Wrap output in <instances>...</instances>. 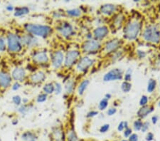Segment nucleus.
Instances as JSON below:
<instances>
[{
  "instance_id": "4",
  "label": "nucleus",
  "mask_w": 160,
  "mask_h": 141,
  "mask_svg": "<svg viewBox=\"0 0 160 141\" xmlns=\"http://www.w3.org/2000/svg\"><path fill=\"white\" fill-rule=\"evenodd\" d=\"M54 32L65 41H71L76 35V28L66 19L55 22L53 26Z\"/></svg>"
},
{
  "instance_id": "30",
  "label": "nucleus",
  "mask_w": 160,
  "mask_h": 141,
  "mask_svg": "<svg viewBox=\"0 0 160 141\" xmlns=\"http://www.w3.org/2000/svg\"><path fill=\"white\" fill-rule=\"evenodd\" d=\"M51 17L53 19L55 20V22L60 21V20L66 19L65 12L61 11V10H55L51 13Z\"/></svg>"
},
{
  "instance_id": "42",
  "label": "nucleus",
  "mask_w": 160,
  "mask_h": 141,
  "mask_svg": "<svg viewBox=\"0 0 160 141\" xmlns=\"http://www.w3.org/2000/svg\"><path fill=\"white\" fill-rule=\"evenodd\" d=\"M135 54L139 59H143V58L148 56V53H147L146 51L142 49H137L135 51Z\"/></svg>"
},
{
  "instance_id": "38",
  "label": "nucleus",
  "mask_w": 160,
  "mask_h": 141,
  "mask_svg": "<svg viewBox=\"0 0 160 141\" xmlns=\"http://www.w3.org/2000/svg\"><path fill=\"white\" fill-rule=\"evenodd\" d=\"M12 101L15 106L17 108L20 106L22 104V96H19V95H14V96H12Z\"/></svg>"
},
{
  "instance_id": "26",
  "label": "nucleus",
  "mask_w": 160,
  "mask_h": 141,
  "mask_svg": "<svg viewBox=\"0 0 160 141\" xmlns=\"http://www.w3.org/2000/svg\"><path fill=\"white\" fill-rule=\"evenodd\" d=\"M38 135L34 130H25L22 132L20 138L22 141H37Z\"/></svg>"
},
{
  "instance_id": "48",
  "label": "nucleus",
  "mask_w": 160,
  "mask_h": 141,
  "mask_svg": "<svg viewBox=\"0 0 160 141\" xmlns=\"http://www.w3.org/2000/svg\"><path fill=\"white\" fill-rule=\"evenodd\" d=\"M117 111L118 110L115 107H110L107 110V115L108 116H112V115L116 114Z\"/></svg>"
},
{
  "instance_id": "53",
  "label": "nucleus",
  "mask_w": 160,
  "mask_h": 141,
  "mask_svg": "<svg viewBox=\"0 0 160 141\" xmlns=\"http://www.w3.org/2000/svg\"><path fill=\"white\" fill-rule=\"evenodd\" d=\"M158 120H159V118H158V116H157V115H152V116L151 121L152 123V124H154V125L157 124V123L158 122Z\"/></svg>"
},
{
  "instance_id": "41",
  "label": "nucleus",
  "mask_w": 160,
  "mask_h": 141,
  "mask_svg": "<svg viewBox=\"0 0 160 141\" xmlns=\"http://www.w3.org/2000/svg\"><path fill=\"white\" fill-rule=\"evenodd\" d=\"M140 106H144L149 104V97L147 95H142L139 101Z\"/></svg>"
},
{
  "instance_id": "24",
  "label": "nucleus",
  "mask_w": 160,
  "mask_h": 141,
  "mask_svg": "<svg viewBox=\"0 0 160 141\" xmlns=\"http://www.w3.org/2000/svg\"><path fill=\"white\" fill-rule=\"evenodd\" d=\"M90 85V80L88 78H83L81 81L77 83L75 93L77 95V96L82 97L86 93V90L88 88Z\"/></svg>"
},
{
  "instance_id": "5",
  "label": "nucleus",
  "mask_w": 160,
  "mask_h": 141,
  "mask_svg": "<svg viewBox=\"0 0 160 141\" xmlns=\"http://www.w3.org/2000/svg\"><path fill=\"white\" fill-rule=\"evenodd\" d=\"M97 63V58L94 56L82 55L73 68L76 76H84Z\"/></svg>"
},
{
  "instance_id": "31",
  "label": "nucleus",
  "mask_w": 160,
  "mask_h": 141,
  "mask_svg": "<svg viewBox=\"0 0 160 141\" xmlns=\"http://www.w3.org/2000/svg\"><path fill=\"white\" fill-rule=\"evenodd\" d=\"M157 88V81L154 78H149L147 86V91L149 93H152Z\"/></svg>"
},
{
  "instance_id": "2",
  "label": "nucleus",
  "mask_w": 160,
  "mask_h": 141,
  "mask_svg": "<svg viewBox=\"0 0 160 141\" xmlns=\"http://www.w3.org/2000/svg\"><path fill=\"white\" fill-rule=\"evenodd\" d=\"M139 39L153 47L160 45V26L155 23H144Z\"/></svg>"
},
{
  "instance_id": "13",
  "label": "nucleus",
  "mask_w": 160,
  "mask_h": 141,
  "mask_svg": "<svg viewBox=\"0 0 160 141\" xmlns=\"http://www.w3.org/2000/svg\"><path fill=\"white\" fill-rule=\"evenodd\" d=\"M90 32L94 39L103 42L110 38L111 30L109 25L100 24L93 28Z\"/></svg>"
},
{
  "instance_id": "36",
  "label": "nucleus",
  "mask_w": 160,
  "mask_h": 141,
  "mask_svg": "<svg viewBox=\"0 0 160 141\" xmlns=\"http://www.w3.org/2000/svg\"><path fill=\"white\" fill-rule=\"evenodd\" d=\"M132 79V69L129 68L124 73L122 80L123 81L131 82Z\"/></svg>"
},
{
  "instance_id": "11",
  "label": "nucleus",
  "mask_w": 160,
  "mask_h": 141,
  "mask_svg": "<svg viewBox=\"0 0 160 141\" xmlns=\"http://www.w3.org/2000/svg\"><path fill=\"white\" fill-rule=\"evenodd\" d=\"M65 51L63 48L57 47L50 52L49 66L52 70L58 71L63 69Z\"/></svg>"
},
{
  "instance_id": "19",
  "label": "nucleus",
  "mask_w": 160,
  "mask_h": 141,
  "mask_svg": "<svg viewBox=\"0 0 160 141\" xmlns=\"http://www.w3.org/2000/svg\"><path fill=\"white\" fill-rule=\"evenodd\" d=\"M11 76L13 81H17L22 83L27 81L28 78V73L27 69L23 66H16L11 71Z\"/></svg>"
},
{
  "instance_id": "28",
  "label": "nucleus",
  "mask_w": 160,
  "mask_h": 141,
  "mask_svg": "<svg viewBox=\"0 0 160 141\" xmlns=\"http://www.w3.org/2000/svg\"><path fill=\"white\" fill-rule=\"evenodd\" d=\"M33 104L32 103H29L27 104H22L20 106L17 108V111L19 114L22 115H26L29 113V112L33 109Z\"/></svg>"
},
{
  "instance_id": "46",
  "label": "nucleus",
  "mask_w": 160,
  "mask_h": 141,
  "mask_svg": "<svg viewBox=\"0 0 160 141\" xmlns=\"http://www.w3.org/2000/svg\"><path fill=\"white\" fill-rule=\"evenodd\" d=\"M149 126H150V123L149 122L146 120V121H143V124H142V127L141 128V132L142 133H147L148 131Z\"/></svg>"
},
{
  "instance_id": "1",
  "label": "nucleus",
  "mask_w": 160,
  "mask_h": 141,
  "mask_svg": "<svg viewBox=\"0 0 160 141\" xmlns=\"http://www.w3.org/2000/svg\"><path fill=\"white\" fill-rule=\"evenodd\" d=\"M143 17L140 14H133L129 16L122 27V39L124 42L132 43L140 38L144 25Z\"/></svg>"
},
{
  "instance_id": "49",
  "label": "nucleus",
  "mask_w": 160,
  "mask_h": 141,
  "mask_svg": "<svg viewBox=\"0 0 160 141\" xmlns=\"http://www.w3.org/2000/svg\"><path fill=\"white\" fill-rule=\"evenodd\" d=\"M139 136L137 133H132L130 137L128 138V141H138Z\"/></svg>"
},
{
  "instance_id": "47",
  "label": "nucleus",
  "mask_w": 160,
  "mask_h": 141,
  "mask_svg": "<svg viewBox=\"0 0 160 141\" xmlns=\"http://www.w3.org/2000/svg\"><path fill=\"white\" fill-rule=\"evenodd\" d=\"M132 128H131L130 127H129L128 128H126V129L124 130L123 131V135L125 138H129L130 136V135L132 134Z\"/></svg>"
},
{
  "instance_id": "54",
  "label": "nucleus",
  "mask_w": 160,
  "mask_h": 141,
  "mask_svg": "<svg viewBox=\"0 0 160 141\" xmlns=\"http://www.w3.org/2000/svg\"><path fill=\"white\" fill-rule=\"evenodd\" d=\"M104 98H106L107 100H108V101H109L110 99L112 98V95H111L110 93H107L105 94Z\"/></svg>"
},
{
  "instance_id": "35",
  "label": "nucleus",
  "mask_w": 160,
  "mask_h": 141,
  "mask_svg": "<svg viewBox=\"0 0 160 141\" xmlns=\"http://www.w3.org/2000/svg\"><path fill=\"white\" fill-rule=\"evenodd\" d=\"M54 83V94L56 96H58L62 93L63 92V87L62 86V84L58 81H53Z\"/></svg>"
},
{
  "instance_id": "8",
  "label": "nucleus",
  "mask_w": 160,
  "mask_h": 141,
  "mask_svg": "<svg viewBox=\"0 0 160 141\" xmlns=\"http://www.w3.org/2000/svg\"><path fill=\"white\" fill-rule=\"evenodd\" d=\"M102 42L94 39L92 38L82 41L79 45V48L82 55L94 56L95 54H99L102 49Z\"/></svg>"
},
{
  "instance_id": "45",
  "label": "nucleus",
  "mask_w": 160,
  "mask_h": 141,
  "mask_svg": "<svg viewBox=\"0 0 160 141\" xmlns=\"http://www.w3.org/2000/svg\"><path fill=\"white\" fill-rule=\"evenodd\" d=\"M110 124H108V123L103 124V125H101V126L100 127L99 132L101 133H107L108 130H110Z\"/></svg>"
},
{
  "instance_id": "15",
  "label": "nucleus",
  "mask_w": 160,
  "mask_h": 141,
  "mask_svg": "<svg viewBox=\"0 0 160 141\" xmlns=\"http://www.w3.org/2000/svg\"><path fill=\"white\" fill-rule=\"evenodd\" d=\"M46 79H47V73L46 71L42 69H38L28 76L27 81L30 85L39 86L44 84Z\"/></svg>"
},
{
  "instance_id": "3",
  "label": "nucleus",
  "mask_w": 160,
  "mask_h": 141,
  "mask_svg": "<svg viewBox=\"0 0 160 141\" xmlns=\"http://www.w3.org/2000/svg\"><path fill=\"white\" fill-rule=\"evenodd\" d=\"M23 30L26 33L32 34L38 38H43V39H47L50 38L55 33L52 26L33 22L25 23L23 25Z\"/></svg>"
},
{
  "instance_id": "58",
  "label": "nucleus",
  "mask_w": 160,
  "mask_h": 141,
  "mask_svg": "<svg viewBox=\"0 0 160 141\" xmlns=\"http://www.w3.org/2000/svg\"><path fill=\"white\" fill-rule=\"evenodd\" d=\"M0 141H2V139H1V138H0Z\"/></svg>"
},
{
  "instance_id": "6",
  "label": "nucleus",
  "mask_w": 160,
  "mask_h": 141,
  "mask_svg": "<svg viewBox=\"0 0 160 141\" xmlns=\"http://www.w3.org/2000/svg\"><path fill=\"white\" fill-rule=\"evenodd\" d=\"M125 42L119 37H110L102 42V49L99 56L101 58H107L108 56L115 53L122 48Z\"/></svg>"
},
{
  "instance_id": "57",
  "label": "nucleus",
  "mask_w": 160,
  "mask_h": 141,
  "mask_svg": "<svg viewBox=\"0 0 160 141\" xmlns=\"http://www.w3.org/2000/svg\"><path fill=\"white\" fill-rule=\"evenodd\" d=\"M120 141H128V140H126V139H123V140H120Z\"/></svg>"
},
{
  "instance_id": "27",
  "label": "nucleus",
  "mask_w": 160,
  "mask_h": 141,
  "mask_svg": "<svg viewBox=\"0 0 160 141\" xmlns=\"http://www.w3.org/2000/svg\"><path fill=\"white\" fill-rule=\"evenodd\" d=\"M30 13V9L29 7L22 6L15 7L14 11V16L15 17H21L29 14Z\"/></svg>"
},
{
  "instance_id": "10",
  "label": "nucleus",
  "mask_w": 160,
  "mask_h": 141,
  "mask_svg": "<svg viewBox=\"0 0 160 141\" xmlns=\"http://www.w3.org/2000/svg\"><path fill=\"white\" fill-rule=\"evenodd\" d=\"M31 62L37 66H46L50 64V52L43 48L33 50L30 56Z\"/></svg>"
},
{
  "instance_id": "9",
  "label": "nucleus",
  "mask_w": 160,
  "mask_h": 141,
  "mask_svg": "<svg viewBox=\"0 0 160 141\" xmlns=\"http://www.w3.org/2000/svg\"><path fill=\"white\" fill-rule=\"evenodd\" d=\"M82 56L79 47H71L65 51L63 70H73V67Z\"/></svg>"
},
{
  "instance_id": "7",
  "label": "nucleus",
  "mask_w": 160,
  "mask_h": 141,
  "mask_svg": "<svg viewBox=\"0 0 160 141\" xmlns=\"http://www.w3.org/2000/svg\"><path fill=\"white\" fill-rule=\"evenodd\" d=\"M7 43V52L10 55H17L24 50L19 34L9 31L5 36Z\"/></svg>"
},
{
  "instance_id": "50",
  "label": "nucleus",
  "mask_w": 160,
  "mask_h": 141,
  "mask_svg": "<svg viewBox=\"0 0 160 141\" xmlns=\"http://www.w3.org/2000/svg\"><path fill=\"white\" fill-rule=\"evenodd\" d=\"M154 135L153 133L152 132H148L145 137V140L146 141H152L154 140Z\"/></svg>"
},
{
  "instance_id": "33",
  "label": "nucleus",
  "mask_w": 160,
  "mask_h": 141,
  "mask_svg": "<svg viewBox=\"0 0 160 141\" xmlns=\"http://www.w3.org/2000/svg\"><path fill=\"white\" fill-rule=\"evenodd\" d=\"M132 85L131 82H127V81H122V83H121L120 88L121 91H122L123 93H130V91L132 90Z\"/></svg>"
},
{
  "instance_id": "56",
  "label": "nucleus",
  "mask_w": 160,
  "mask_h": 141,
  "mask_svg": "<svg viewBox=\"0 0 160 141\" xmlns=\"http://www.w3.org/2000/svg\"><path fill=\"white\" fill-rule=\"evenodd\" d=\"M157 106H158L159 107H160V99L158 101V102H157Z\"/></svg>"
},
{
  "instance_id": "25",
  "label": "nucleus",
  "mask_w": 160,
  "mask_h": 141,
  "mask_svg": "<svg viewBox=\"0 0 160 141\" xmlns=\"http://www.w3.org/2000/svg\"><path fill=\"white\" fill-rule=\"evenodd\" d=\"M64 12H65L66 18H71V19H80L84 14V12L80 7L67 9Z\"/></svg>"
},
{
  "instance_id": "37",
  "label": "nucleus",
  "mask_w": 160,
  "mask_h": 141,
  "mask_svg": "<svg viewBox=\"0 0 160 141\" xmlns=\"http://www.w3.org/2000/svg\"><path fill=\"white\" fill-rule=\"evenodd\" d=\"M109 105V101L106 98H102L98 103V109L100 111H103L106 110Z\"/></svg>"
},
{
  "instance_id": "14",
  "label": "nucleus",
  "mask_w": 160,
  "mask_h": 141,
  "mask_svg": "<svg viewBox=\"0 0 160 141\" xmlns=\"http://www.w3.org/2000/svg\"><path fill=\"white\" fill-rule=\"evenodd\" d=\"M21 42L24 48H27L30 50H34L39 48L40 42L38 38L34 37L32 34H28L24 32L22 34H19Z\"/></svg>"
},
{
  "instance_id": "16",
  "label": "nucleus",
  "mask_w": 160,
  "mask_h": 141,
  "mask_svg": "<svg viewBox=\"0 0 160 141\" xmlns=\"http://www.w3.org/2000/svg\"><path fill=\"white\" fill-rule=\"evenodd\" d=\"M128 17V15L123 11H121L114 15L112 18H110V24L109 26L110 30L118 31L122 29Z\"/></svg>"
},
{
  "instance_id": "22",
  "label": "nucleus",
  "mask_w": 160,
  "mask_h": 141,
  "mask_svg": "<svg viewBox=\"0 0 160 141\" xmlns=\"http://www.w3.org/2000/svg\"><path fill=\"white\" fill-rule=\"evenodd\" d=\"M64 128H65L66 141H81L75 130L73 124L68 123L66 127H64Z\"/></svg>"
},
{
  "instance_id": "18",
  "label": "nucleus",
  "mask_w": 160,
  "mask_h": 141,
  "mask_svg": "<svg viewBox=\"0 0 160 141\" xmlns=\"http://www.w3.org/2000/svg\"><path fill=\"white\" fill-rule=\"evenodd\" d=\"M13 80L11 73L4 69H0V91L4 92L11 88Z\"/></svg>"
},
{
  "instance_id": "40",
  "label": "nucleus",
  "mask_w": 160,
  "mask_h": 141,
  "mask_svg": "<svg viewBox=\"0 0 160 141\" xmlns=\"http://www.w3.org/2000/svg\"><path fill=\"white\" fill-rule=\"evenodd\" d=\"M7 51V43L5 37L0 36V53H4Z\"/></svg>"
},
{
  "instance_id": "29",
  "label": "nucleus",
  "mask_w": 160,
  "mask_h": 141,
  "mask_svg": "<svg viewBox=\"0 0 160 141\" xmlns=\"http://www.w3.org/2000/svg\"><path fill=\"white\" fill-rule=\"evenodd\" d=\"M42 92L48 96L54 93V83L53 82H47L43 85Z\"/></svg>"
},
{
  "instance_id": "43",
  "label": "nucleus",
  "mask_w": 160,
  "mask_h": 141,
  "mask_svg": "<svg viewBox=\"0 0 160 141\" xmlns=\"http://www.w3.org/2000/svg\"><path fill=\"white\" fill-rule=\"evenodd\" d=\"M99 114V111H97V110H90L86 113V118L87 119H91L93 118L95 116H97Z\"/></svg>"
},
{
  "instance_id": "34",
  "label": "nucleus",
  "mask_w": 160,
  "mask_h": 141,
  "mask_svg": "<svg viewBox=\"0 0 160 141\" xmlns=\"http://www.w3.org/2000/svg\"><path fill=\"white\" fill-rule=\"evenodd\" d=\"M142 124H143V120L138 118H137L134 120L132 123L133 130H135V131H140L141 128L142 127Z\"/></svg>"
},
{
  "instance_id": "55",
  "label": "nucleus",
  "mask_w": 160,
  "mask_h": 141,
  "mask_svg": "<svg viewBox=\"0 0 160 141\" xmlns=\"http://www.w3.org/2000/svg\"><path fill=\"white\" fill-rule=\"evenodd\" d=\"M18 123H19V120H18L17 118H14L12 120V124L13 125H18Z\"/></svg>"
},
{
  "instance_id": "20",
  "label": "nucleus",
  "mask_w": 160,
  "mask_h": 141,
  "mask_svg": "<svg viewBox=\"0 0 160 141\" xmlns=\"http://www.w3.org/2000/svg\"><path fill=\"white\" fill-rule=\"evenodd\" d=\"M51 141H66L65 128L62 125L52 128L50 133Z\"/></svg>"
},
{
  "instance_id": "60",
  "label": "nucleus",
  "mask_w": 160,
  "mask_h": 141,
  "mask_svg": "<svg viewBox=\"0 0 160 141\" xmlns=\"http://www.w3.org/2000/svg\"><path fill=\"white\" fill-rule=\"evenodd\" d=\"M0 4H1V2H0Z\"/></svg>"
},
{
  "instance_id": "44",
  "label": "nucleus",
  "mask_w": 160,
  "mask_h": 141,
  "mask_svg": "<svg viewBox=\"0 0 160 141\" xmlns=\"http://www.w3.org/2000/svg\"><path fill=\"white\" fill-rule=\"evenodd\" d=\"M22 84L19 83V82L13 81L12 86H11V89L14 91H19L21 88H22Z\"/></svg>"
},
{
  "instance_id": "59",
  "label": "nucleus",
  "mask_w": 160,
  "mask_h": 141,
  "mask_svg": "<svg viewBox=\"0 0 160 141\" xmlns=\"http://www.w3.org/2000/svg\"><path fill=\"white\" fill-rule=\"evenodd\" d=\"M86 141H90V140H86Z\"/></svg>"
},
{
  "instance_id": "52",
  "label": "nucleus",
  "mask_w": 160,
  "mask_h": 141,
  "mask_svg": "<svg viewBox=\"0 0 160 141\" xmlns=\"http://www.w3.org/2000/svg\"><path fill=\"white\" fill-rule=\"evenodd\" d=\"M5 9H6V10L7 12H12L14 11V9L15 7H14V5L12 4H8L7 5L6 7H5Z\"/></svg>"
},
{
  "instance_id": "23",
  "label": "nucleus",
  "mask_w": 160,
  "mask_h": 141,
  "mask_svg": "<svg viewBox=\"0 0 160 141\" xmlns=\"http://www.w3.org/2000/svg\"><path fill=\"white\" fill-rule=\"evenodd\" d=\"M154 111V106L152 104H148L147 106H141L138 109L137 112V117L138 118L144 120L148 116L149 114H151Z\"/></svg>"
},
{
  "instance_id": "39",
  "label": "nucleus",
  "mask_w": 160,
  "mask_h": 141,
  "mask_svg": "<svg viewBox=\"0 0 160 141\" xmlns=\"http://www.w3.org/2000/svg\"><path fill=\"white\" fill-rule=\"evenodd\" d=\"M48 95H46L44 93H41L38 95L36 98V102L38 103H43L46 102L48 99Z\"/></svg>"
},
{
  "instance_id": "51",
  "label": "nucleus",
  "mask_w": 160,
  "mask_h": 141,
  "mask_svg": "<svg viewBox=\"0 0 160 141\" xmlns=\"http://www.w3.org/2000/svg\"><path fill=\"white\" fill-rule=\"evenodd\" d=\"M119 132H123L124 130H125V125H124V121H120L119 124L118 125L117 128Z\"/></svg>"
},
{
  "instance_id": "21",
  "label": "nucleus",
  "mask_w": 160,
  "mask_h": 141,
  "mask_svg": "<svg viewBox=\"0 0 160 141\" xmlns=\"http://www.w3.org/2000/svg\"><path fill=\"white\" fill-rule=\"evenodd\" d=\"M77 83L76 79L73 77H70L65 81L63 85L64 96L69 98L75 93Z\"/></svg>"
},
{
  "instance_id": "32",
  "label": "nucleus",
  "mask_w": 160,
  "mask_h": 141,
  "mask_svg": "<svg viewBox=\"0 0 160 141\" xmlns=\"http://www.w3.org/2000/svg\"><path fill=\"white\" fill-rule=\"evenodd\" d=\"M123 56V51H122V48L120 49L119 51H116L115 53H112V54L110 55L109 56H108L107 58H110V60L112 61V62H115V61L120 60V58H122Z\"/></svg>"
},
{
  "instance_id": "17",
  "label": "nucleus",
  "mask_w": 160,
  "mask_h": 141,
  "mask_svg": "<svg viewBox=\"0 0 160 141\" xmlns=\"http://www.w3.org/2000/svg\"><path fill=\"white\" fill-rule=\"evenodd\" d=\"M125 71L120 68H114L107 71L102 77V81L104 82H112L121 81L123 78Z\"/></svg>"
},
{
  "instance_id": "12",
  "label": "nucleus",
  "mask_w": 160,
  "mask_h": 141,
  "mask_svg": "<svg viewBox=\"0 0 160 141\" xmlns=\"http://www.w3.org/2000/svg\"><path fill=\"white\" fill-rule=\"evenodd\" d=\"M122 11V7L121 5L112 4V3H105L100 6L98 8L99 14L104 18H112L120 12Z\"/></svg>"
}]
</instances>
